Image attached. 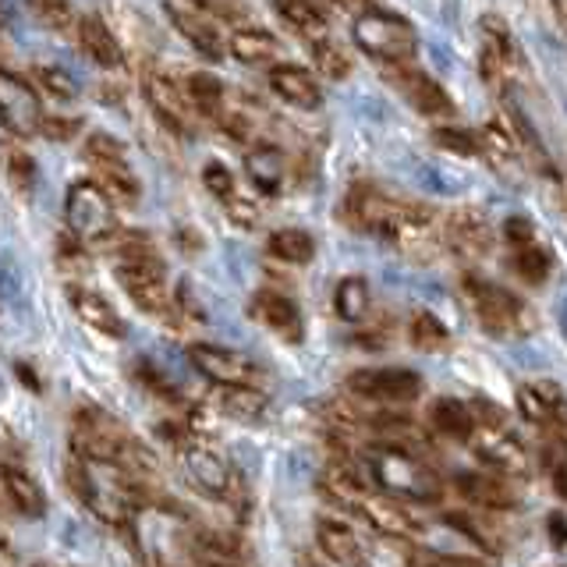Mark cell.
Listing matches in <instances>:
<instances>
[{
    "label": "cell",
    "instance_id": "7c38bea8",
    "mask_svg": "<svg viewBox=\"0 0 567 567\" xmlns=\"http://www.w3.org/2000/svg\"><path fill=\"white\" fill-rule=\"evenodd\" d=\"M43 106H40V96H35V89L11 75V71L0 68V124L18 135V138H29V135H40V124H43Z\"/></svg>",
    "mask_w": 567,
    "mask_h": 567
},
{
    "label": "cell",
    "instance_id": "ba28073f",
    "mask_svg": "<svg viewBox=\"0 0 567 567\" xmlns=\"http://www.w3.org/2000/svg\"><path fill=\"white\" fill-rule=\"evenodd\" d=\"M478 415H483V422L475 419V430H472L468 443L475 447V454L483 457V465H489L501 475L525 478L528 475V454H525L522 443L507 433L504 415L496 412L489 401H478Z\"/></svg>",
    "mask_w": 567,
    "mask_h": 567
},
{
    "label": "cell",
    "instance_id": "f35d334b",
    "mask_svg": "<svg viewBox=\"0 0 567 567\" xmlns=\"http://www.w3.org/2000/svg\"><path fill=\"white\" fill-rule=\"evenodd\" d=\"M266 398L256 386H220V408L235 419H256L262 415Z\"/></svg>",
    "mask_w": 567,
    "mask_h": 567
},
{
    "label": "cell",
    "instance_id": "b9f144b4",
    "mask_svg": "<svg viewBox=\"0 0 567 567\" xmlns=\"http://www.w3.org/2000/svg\"><path fill=\"white\" fill-rule=\"evenodd\" d=\"M8 177H11V185L18 192H32L35 185V159L25 153V150H8Z\"/></svg>",
    "mask_w": 567,
    "mask_h": 567
},
{
    "label": "cell",
    "instance_id": "e575fe53",
    "mask_svg": "<svg viewBox=\"0 0 567 567\" xmlns=\"http://www.w3.org/2000/svg\"><path fill=\"white\" fill-rule=\"evenodd\" d=\"M475 146H478V153H483L489 164L496 167V171H507V167H514L518 164V142H514L501 124H486L483 132L475 135Z\"/></svg>",
    "mask_w": 567,
    "mask_h": 567
},
{
    "label": "cell",
    "instance_id": "603a6c76",
    "mask_svg": "<svg viewBox=\"0 0 567 567\" xmlns=\"http://www.w3.org/2000/svg\"><path fill=\"white\" fill-rule=\"evenodd\" d=\"M252 316L266 330H274L277 337H284V341H291V344H298L301 333H306L301 330V312L295 306V298L280 291H259L252 301Z\"/></svg>",
    "mask_w": 567,
    "mask_h": 567
},
{
    "label": "cell",
    "instance_id": "4fadbf2b",
    "mask_svg": "<svg viewBox=\"0 0 567 567\" xmlns=\"http://www.w3.org/2000/svg\"><path fill=\"white\" fill-rule=\"evenodd\" d=\"M192 365L203 372L206 380L217 386H256L259 380V365L248 359L238 348H224V344H192L188 348Z\"/></svg>",
    "mask_w": 567,
    "mask_h": 567
},
{
    "label": "cell",
    "instance_id": "d590c367",
    "mask_svg": "<svg viewBox=\"0 0 567 567\" xmlns=\"http://www.w3.org/2000/svg\"><path fill=\"white\" fill-rule=\"evenodd\" d=\"M511 270L518 274L525 284H532V288H539V284H546L549 274H554V252H549V248H543V245L514 248Z\"/></svg>",
    "mask_w": 567,
    "mask_h": 567
},
{
    "label": "cell",
    "instance_id": "8992f818",
    "mask_svg": "<svg viewBox=\"0 0 567 567\" xmlns=\"http://www.w3.org/2000/svg\"><path fill=\"white\" fill-rule=\"evenodd\" d=\"M64 224H68V235L79 241H114L121 235L114 199L96 182H89V177L68 188Z\"/></svg>",
    "mask_w": 567,
    "mask_h": 567
},
{
    "label": "cell",
    "instance_id": "f1b7e54d",
    "mask_svg": "<svg viewBox=\"0 0 567 567\" xmlns=\"http://www.w3.org/2000/svg\"><path fill=\"white\" fill-rule=\"evenodd\" d=\"M185 100H188L192 111L199 114V117H206V121H220L224 111H227V89H224V82L206 75V71H195V75H188Z\"/></svg>",
    "mask_w": 567,
    "mask_h": 567
},
{
    "label": "cell",
    "instance_id": "ffe728a7",
    "mask_svg": "<svg viewBox=\"0 0 567 567\" xmlns=\"http://www.w3.org/2000/svg\"><path fill=\"white\" fill-rule=\"evenodd\" d=\"M0 486H4V496L11 501V507L29 522H40L47 514V493L35 478L18 465V461H0Z\"/></svg>",
    "mask_w": 567,
    "mask_h": 567
},
{
    "label": "cell",
    "instance_id": "7dc6e473",
    "mask_svg": "<svg viewBox=\"0 0 567 567\" xmlns=\"http://www.w3.org/2000/svg\"><path fill=\"white\" fill-rule=\"evenodd\" d=\"M504 238H507L514 248L536 245V227H532V220H525V217H511V220L504 224Z\"/></svg>",
    "mask_w": 567,
    "mask_h": 567
},
{
    "label": "cell",
    "instance_id": "484cf974",
    "mask_svg": "<svg viewBox=\"0 0 567 567\" xmlns=\"http://www.w3.org/2000/svg\"><path fill=\"white\" fill-rule=\"evenodd\" d=\"M79 47L85 50V58L96 61L100 68H121V61H124L117 35L96 14H85L79 22Z\"/></svg>",
    "mask_w": 567,
    "mask_h": 567
},
{
    "label": "cell",
    "instance_id": "7a4b0ae2",
    "mask_svg": "<svg viewBox=\"0 0 567 567\" xmlns=\"http://www.w3.org/2000/svg\"><path fill=\"white\" fill-rule=\"evenodd\" d=\"M68 486L82 501V507L89 514H96V518L106 525H124L138 507L135 478L121 465L71 457L68 461Z\"/></svg>",
    "mask_w": 567,
    "mask_h": 567
},
{
    "label": "cell",
    "instance_id": "1f68e13d",
    "mask_svg": "<svg viewBox=\"0 0 567 567\" xmlns=\"http://www.w3.org/2000/svg\"><path fill=\"white\" fill-rule=\"evenodd\" d=\"M430 422H433V430L440 436H447V440H465L472 436L475 430V412L465 404V401H454V398H440L433 404V412H430Z\"/></svg>",
    "mask_w": 567,
    "mask_h": 567
},
{
    "label": "cell",
    "instance_id": "ac0fdd59",
    "mask_svg": "<svg viewBox=\"0 0 567 567\" xmlns=\"http://www.w3.org/2000/svg\"><path fill=\"white\" fill-rule=\"evenodd\" d=\"M185 472L192 483L209 496H230V489H235V468L227 465L224 454L206 447V443L185 447Z\"/></svg>",
    "mask_w": 567,
    "mask_h": 567
},
{
    "label": "cell",
    "instance_id": "2e32d148",
    "mask_svg": "<svg viewBox=\"0 0 567 567\" xmlns=\"http://www.w3.org/2000/svg\"><path fill=\"white\" fill-rule=\"evenodd\" d=\"M440 241L461 259H483L489 252V220L478 209L465 206L440 227Z\"/></svg>",
    "mask_w": 567,
    "mask_h": 567
},
{
    "label": "cell",
    "instance_id": "d4e9b609",
    "mask_svg": "<svg viewBox=\"0 0 567 567\" xmlns=\"http://www.w3.org/2000/svg\"><path fill=\"white\" fill-rule=\"evenodd\" d=\"M167 18H171V25H174L177 32H182V40H185L195 53H203L206 61H220V58H224V40H220V32L213 29L203 14L167 4Z\"/></svg>",
    "mask_w": 567,
    "mask_h": 567
},
{
    "label": "cell",
    "instance_id": "cb8c5ba5",
    "mask_svg": "<svg viewBox=\"0 0 567 567\" xmlns=\"http://www.w3.org/2000/svg\"><path fill=\"white\" fill-rule=\"evenodd\" d=\"M316 546L323 549V557H330L341 567H365V546L354 536V528L337 522V518H323L316 525Z\"/></svg>",
    "mask_w": 567,
    "mask_h": 567
},
{
    "label": "cell",
    "instance_id": "6da1fadb",
    "mask_svg": "<svg viewBox=\"0 0 567 567\" xmlns=\"http://www.w3.org/2000/svg\"><path fill=\"white\" fill-rule=\"evenodd\" d=\"M114 277L142 312H150L156 319L177 316V291H171L167 284V266L142 235L117 238Z\"/></svg>",
    "mask_w": 567,
    "mask_h": 567
},
{
    "label": "cell",
    "instance_id": "5b68a950",
    "mask_svg": "<svg viewBox=\"0 0 567 567\" xmlns=\"http://www.w3.org/2000/svg\"><path fill=\"white\" fill-rule=\"evenodd\" d=\"M354 43H359L369 58H380L383 64H412L419 50V35L412 22L390 11H362L354 18Z\"/></svg>",
    "mask_w": 567,
    "mask_h": 567
},
{
    "label": "cell",
    "instance_id": "816d5d0a",
    "mask_svg": "<svg viewBox=\"0 0 567 567\" xmlns=\"http://www.w3.org/2000/svg\"><path fill=\"white\" fill-rule=\"evenodd\" d=\"M18 377H22V383H25V386H32V390L40 386V383H35V372H29L25 365H18Z\"/></svg>",
    "mask_w": 567,
    "mask_h": 567
},
{
    "label": "cell",
    "instance_id": "8fae6325",
    "mask_svg": "<svg viewBox=\"0 0 567 567\" xmlns=\"http://www.w3.org/2000/svg\"><path fill=\"white\" fill-rule=\"evenodd\" d=\"M383 75H386L390 85H394V93L401 100H408V106L419 111L422 117H451L454 114V100L447 96V89H443L433 75H425L422 68H415V64H386Z\"/></svg>",
    "mask_w": 567,
    "mask_h": 567
},
{
    "label": "cell",
    "instance_id": "74e56055",
    "mask_svg": "<svg viewBox=\"0 0 567 567\" xmlns=\"http://www.w3.org/2000/svg\"><path fill=\"white\" fill-rule=\"evenodd\" d=\"M412 344H415L419 351H433V354H440V351H447V348H451V330L443 327V319H440V316H433V312H419V316L412 319Z\"/></svg>",
    "mask_w": 567,
    "mask_h": 567
},
{
    "label": "cell",
    "instance_id": "5bb4252c",
    "mask_svg": "<svg viewBox=\"0 0 567 567\" xmlns=\"http://www.w3.org/2000/svg\"><path fill=\"white\" fill-rule=\"evenodd\" d=\"M348 390L365 401L408 404L422 394V377L412 369H359L348 377Z\"/></svg>",
    "mask_w": 567,
    "mask_h": 567
},
{
    "label": "cell",
    "instance_id": "ab89813d",
    "mask_svg": "<svg viewBox=\"0 0 567 567\" xmlns=\"http://www.w3.org/2000/svg\"><path fill=\"white\" fill-rule=\"evenodd\" d=\"M29 11L40 18V22L53 32H68L71 22H75V14H71V4L68 0H25Z\"/></svg>",
    "mask_w": 567,
    "mask_h": 567
},
{
    "label": "cell",
    "instance_id": "836d02e7",
    "mask_svg": "<svg viewBox=\"0 0 567 567\" xmlns=\"http://www.w3.org/2000/svg\"><path fill=\"white\" fill-rule=\"evenodd\" d=\"M230 53H235L241 64H270L280 53V43H277V35L266 29H238L230 35Z\"/></svg>",
    "mask_w": 567,
    "mask_h": 567
},
{
    "label": "cell",
    "instance_id": "bcb514c9",
    "mask_svg": "<svg viewBox=\"0 0 567 567\" xmlns=\"http://www.w3.org/2000/svg\"><path fill=\"white\" fill-rule=\"evenodd\" d=\"M82 132V121L79 117H43V124H40V135H47L50 142H71Z\"/></svg>",
    "mask_w": 567,
    "mask_h": 567
},
{
    "label": "cell",
    "instance_id": "8d00e7d4",
    "mask_svg": "<svg viewBox=\"0 0 567 567\" xmlns=\"http://www.w3.org/2000/svg\"><path fill=\"white\" fill-rule=\"evenodd\" d=\"M404 567H486L483 557L472 554H451V549H433L425 543H408Z\"/></svg>",
    "mask_w": 567,
    "mask_h": 567
},
{
    "label": "cell",
    "instance_id": "9a60e30c",
    "mask_svg": "<svg viewBox=\"0 0 567 567\" xmlns=\"http://www.w3.org/2000/svg\"><path fill=\"white\" fill-rule=\"evenodd\" d=\"M483 53H478V68H483V79L501 89L507 82V75L518 68V43L507 29V22L501 14H483Z\"/></svg>",
    "mask_w": 567,
    "mask_h": 567
},
{
    "label": "cell",
    "instance_id": "7402d4cb",
    "mask_svg": "<svg viewBox=\"0 0 567 567\" xmlns=\"http://www.w3.org/2000/svg\"><path fill=\"white\" fill-rule=\"evenodd\" d=\"M68 301H71V309H75V316L82 319L89 330H96L103 337H114V341H121V337H124V319L117 316V309L100 291L71 284Z\"/></svg>",
    "mask_w": 567,
    "mask_h": 567
},
{
    "label": "cell",
    "instance_id": "681fc988",
    "mask_svg": "<svg viewBox=\"0 0 567 567\" xmlns=\"http://www.w3.org/2000/svg\"><path fill=\"white\" fill-rule=\"evenodd\" d=\"M549 539H554L557 549H564V514H549Z\"/></svg>",
    "mask_w": 567,
    "mask_h": 567
},
{
    "label": "cell",
    "instance_id": "7bdbcfd3",
    "mask_svg": "<svg viewBox=\"0 0 567 567\" xmlns=\"http://www.w3.org/2000/svg\"><path fill=\"white\" fill-rule=\"evenodd\" d=\"M35 82H40L47 93L58 96V100H75L79 96L75 79H71L68 71H61V68H35Z\"/></svg>",
    "mask_w": 567,
    "mask_h": 567
},
{
    "label": "cell",
    "instance_id": "f546056e",
    "mask_svg": "<svg viewBox=\"0 0 567 567\" xmlns=\"http://www.w3.org/2000/svg\"><path fill=\"white\" fill-rule=\"evenodd\" d=\"M461 496H468L472 504L486 507V511H511L514 507V493L507 489V483H501V478H489L483 472H472V475H457Z\"/></svg>",
    "mask_w": 567,
    "mask_h": 567
},
{
    "label": "cell",
    "instance_id": "277c9868",
    "mask_svg": "<svg viewBox=\"0 0 567 567\" xmlns=\"http://www.w3.org/2000/svg\"><path fill=\"white\" fill-rule=\"evenodd\" d=\"M365 465L372 489L390 496V501H436L440 496V478L408 447H390L386 443V447L369 451Z\"/></svg>",
    "mask_w": 567,
    "mask_h": 567
},
{
    "label": "cell",
    "instance_id": "9c48e42d",
    "mask_svg": "<svg viewBox=\"0 0 567 567\" xmlns=\"http://www.w3.org/2000/svg\"><path fill=\"white\" fill-rule=\"evenodd\" d=\"M82 156H85V164L96 171V177H100L96 185L106 195H111V199H114V195H117V199H124V203L138 199V177H135L128 156H124V146H121L117 138L103 135V132L89 135Z\"/></svg>",
    "mask_w": 567,
    "mask_h": 567
},
{
    "label": "cell",
    "instance_id": "f6af8a7d",
    "mask_svg": "<svg viewBox=\"0 0 567 567\" xmlns=\"http://www.w3.org/2000/svg\"><path fill=\"white\" fill-rule=\"evenodd\" d=\"M203 185L217 195L220 203H230L235 199V174H230L224 164H206V171H203Z\"/></svg>",
    "mask_w": 567,
    "mask_h": 567
},
{
    "label": "cell",
    "instance_id": "4316f807",
    "mask_svg": "<svg viewBox=\"0 0 567 567\" xmlns=\"http://www.w3.org/2000/svg\"><path fill=\"white\" fill-rule=\"evenodd\" d=\"M245 171L262 195H277L284 188V177H288V159L277 146H256L245 153Z\"/></svg>",
    "mask_w": 567,
    "mask_h": 567
},
{
    "label": "cell",
    "instance_id": "c3c4849f",
    "mask_svg": "<svg viewBox=\"0 0 567 567\" xmlns=\"http://www.w3.org/2000/svg\"><path fill=\"white\" fill-rule=\"evenodd\" d=\"M224 206H227V213H230V217H235L241 227H252V224H256V217H259L256 206L248 203V199H241V195H235V199L224 203Z\"/></svg>",
    "mask_w": 567,
    "mask_h": 567
},
{
    "label": "cell",
    "instance_id": "3957f363",
    "mask_svg": "<svg viewBox=\"0 0 567 567\" xmlns=\"http://www.w3.org/2000/svg\"><path fill=\"white\" fill-rule=\"evenodd\" d=\"M71 457H85V461H103V465H121L135 478V472H142V451L132 443L128 430L106 415L103 408H82L71 422Z\"/></svg>",
    "mask_w": 567,
    "mask_h": 567
},
{
    "label": "cell",
    "instance_id": "d6a6232c",
    "mask_svg": "<svg viewBox=\"0 0 567 567\" xmlns=\"http://www.w3.org/2000/svg\"><path fill=\"white\" fill-rule=\"evenodd\" d=\"M266 252L280 262L306 266L316 256V241H312L309 230H301V227H280L270 235V241H266Z\"/></svg>",
    "mask_w": 567,
    "mask_h": 567
},
{
    "label": "cell",
    "instance_id": "60d3db41",
    "mask_svg": "<svg viewBox=\"0 0 567 567\" xmlns=\"http://www.w3.org/2000/svg\"><path fill=\"white\" fill-rule=\"evenodd\" d=\"M312 58H316V68L323 71L327 79H348L351 61L341 53V47H333L330 40L312 43Z\"/></svg>",
    "mask_w": 567,
    "mask_h": 567
},
{
    "label": "cell",
    "instance_id": "e0dca14e",
    "mask_svg": "<svg viewBox=\"0 0 567 567\" xmlns=\"http://www.w3.org/2000/svg\"><path fill=\"white\" fill-rule=\"evenodd\" d=\"M142 93H146L153 114L164 121L174 135L192 132V106L182 89H177V82L159 75V71H146V75H142Z\"/></svg>",
    "mask_w": 567,
    "mask_h": 567
},
{
    "label": "cell",
    "instance_id": "4dcf8cb0",
    "mask_svg": "<svg viewBox=\"0 0 567 567\" xmlns=\"http://www.w3.org/2000/svg\"><path fill=\"white\" fill-rule=\"evenodd\" d=\"M333 312H337V319H344V323H351V327L365 323L369 312H372L369 284L362 277H344L333 291Z\"/></svg>",
    "mask_w": 567,
    "mask_h": 567
},
{
    "label": "cell",
    "instance_id": "30bf717a",
    "mask_svg": "<svg viewBox=\"0 0 567 567\" xmlns=\"http://www.w3.org/2000/svg\"><path fill=\"white\" fill-rule=\"evenodd\" d=\"M412 203L394 199L372 185H354L344 199V217L354 230H365V235H380L390 241V235L398 230V224L404 220V213Z\"/></svg>",
    "mask_w": 567,
    "mask_h": 567
},
{
    "label": "cell",
    "instance_id": "ee69618b",
    "mask_svg": "<svg viewBox=\"0 0 567 567\" xmlns=\"http://www.w3.org/2000/svg\"><path fill=\"white\" fill-rule=\"evenodd\" d=\"M433 142L443 153H454V156H478L475 146V135L472 132H461V128H436Z\"/></svg>",
    "mask_w": 567,
    "mask_h": 567
},
{
    "label": "cell",
    "instance_id": "f5cc1de1",
    "mask_svg": "<svg viewBox=\"0 0 567 567\" xmlns=\"http://www.w3.org/2000/svg\"><path fill=\"white\" fill-rule=\"evenodd\" d=\"M554 11H557V22H564V0H554Z\"/></svg>",
    "mask_w": 567,
    "mask_h": 567
},
{
    "label": "cell",
    "instance_id": "83f0119b",
    "mask_svg": "<svg viewBox=\"0 0 567 567\" xmlns=\"http://www.w3.org/2000/svg\"><path fill=\"white\" fill-rule=\"evenodd\" d=\"M274 8L280 11L284 22H288L298 35H306V40H312V43L330 40V22L316 0H274Z\"/></svg>",
    "mask_w": 567,
    "mask_h": 567
},
{
    "label": "cell",
    "instance_id": "44dd1931",
    "mask_svg": "<svg viewBox=\"0 0 567 567\" xmlns=\"http://www.w3.org/2000/svg\"><path fill=\"white\" fill-rule=\"evenodd\" d=\"M270 89L288 106H298V111H319V103H323V89H319L316 75L298 64L270 68Z\"/></svg>",
    "mask_w": 567,
    "mask_h": 567
},
{
    "label": "cell",
    "instance_id": "52a82bcc",
    "mask_svg": "<svg viewBox=\"0 0 567 567\" xmlns=\"http://www.w3.org/2000/svg\"><path fill=\"white\" fill-rule=\"evenodd\" d=\"M465 291L472 298V309L478 316V323H483V330H489L496 337H522L532 327L528 306L514 291L501 288V284L483 280V277H468Z\"/></svg>",
    "mask_w": 567,
    "mask_h": 567
},
{
    "label": "cell",
    "instance_id": "f907efd6",
    "mask_svg": "<svg viewBox=\"0 0 567 567\" xmlns=\"http://www.w3.org/2000/svg\"><path fill=\"white\" fill-rule=\"evenodd\" d=\"M0 567H22L14 557V549L8 546V539H0Z\"/></svg>",
    "mask_w": 567,
    "mask_h": 567
},
{
    "label": "cell",
    "instance_id": "d6986e66",
    "mask_svg": "<svg viewBox=\"0 0 567 567\" xmlns=\"http://www.w3.org/2000/svg\"><path fill=\"white\" fill-rule=\"evenodd\" d=\"M518 412L525 422L539 425V430H554L560 436L564 430V394L557 383L539 380V383H525L518 390Z\"/></svg>",
    "mask_w": 567,
    "mask_h": 567
}]
</instances>
